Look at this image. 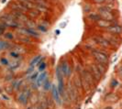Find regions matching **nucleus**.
<instances>
[{"label": "nucleus", "mask_w": 122, "mask_h": 109, "mask_svg": "<svg viewBox=\"0 0 122 109\" xmlns=\"http://www.w3.org/2000/svg\"><path fill=\"white\" fill-rule=\"evenodd\" d=\"M88 68H89L88 71L93 74V76L95 77V79H96L97 81H100L103 75H102V73L99 72V70L97 69V65H96L95 63H93V64H90V65L88 66Z\"/></svg>", "instance_id": "8"}, {"label": "nucleus", "mask_w": 122, "mask_h": 109, "mask_svg": "<svg viewBox=\"0 0 122 109\" xmlns=\"http://www.w3.org/2000/svg\"><path fill=\"white\" fill-rule=\"evenodd\" d=\"M8 65H9V67L12 69V70H14V69H17V68H18V66L20 65V63L18 62V61H14V62H9L8 63Z\"/></svg>", "instance_id": "26"}, {"label": "nucleus", "mask_w": 122, "mask_h": 109, "mask_svg": "<svg viewBox=\"0 0 122 109\" xmlns=\"http://www.w3.org/2000/svg\"><path fill=\"white\" fill-rule=\"evenodd\" d=\"M0 62H1L2 64H4V65H8V63H9L8 60H6V59H5V58L1 59V60H0Z\"/></svg>", "instance_id": "29"}, {"label": "nucleus", "mask_w": 122, "mask_h": 109, "mask_svg": "<svg viewBox=\"0 0 122 109\" xmlns=\"http://www.w3.org/2000/svg\"><path fill=\"white\" fill-rule=\"evenodd\" d=\"M93 38H94L95 41L97 42V44H98V45H100V46H102L104 48H109V47H111V44H110L108 40L106 37L97 35V36H94Z\"/></svg>", "instance_id": "7"}, {"label": "nucleus", "mask_w": 122, "mask_h": 109, "mask_svg": "<svg viewBox=\"0 0 122 109\" xmlns=\"http://www.w3.org/2000/svg\"><path fill=\"white\" fill-rule=\"evenodd\" d=\"M60 69L64 77H70V75L72 74V67L67 61L61 62V64L60 65Z\"/></svg>", "instance_id": "6"}, {"label": "nucleus", "mask_w": 122, "mask_h": 109, "mask_svg": "<svg viewBox=\"0 0 122 109\" xmlns=\"http://www.w3.org/2000/svg\"><path fill=\"white\" fill-rule=\"evenodd\" d=\"M116 23V21H109V20H106L103 18H100L98 21H97V25L99 28H104V29H107L111 25Z\"/></svg>", "instance_id": "14"}, {"label": "nucleus", "mask_w": 122, "mask_h": 109, "mask_svg": "<svg viewBox=\"0 0 122 109\" xmlns=\"http://www.w3.org/2000/svg\"><path fill=\"white\" fill-rule=\"evenodd\" d=\"M0 20L2 22V24L5 25L6 27H10V28H14V29H18L21 27L20 23L18 22V20L13 16L12 14H6V15H3Z\"/></svg>", "instance_id": "1"}, {"label": "nucleus", "mask_w": 122, "mask_h": 109, "mask_svg": "<svg viewBox=\"0 0 122 109\" xmlns=\"http://www.w3.org/2000/svg\"><path fill=\"white\" fill-rule=\"evenodd\" d=\"M5 30H6V26L5 25H0V35L3 34L5 32Z\"/></svg>", "instance_id": "30"}, {"label": "nucleus", "mask_w": 122, "mask_h": 109, "mask_svg": "<svg viewBox=\"0 0 122 109\" xmlns=\"http://www.w3.org/2000/svg\"><path fill=\"white\" fill-rule=\"evenodd\" d=\"M81 77H83V78L85 79L91 87H94L96 85V84H97V82L95 79V77L93 76V74L88 70H83L81 72Z\"/></svg>", "instance_id": "5"}, {"label": "nucleus", "mask_w": 122, "mask_h": 109, "mask_svg": "<svg viewBox=\"0 0 122 109\" xmlns=\"http://www.w3.org/2000/svg\"><path fill=\"white\" fill-rule=\"evenodd\" d=\"M96 62L97 63H95V64L97 65V69L99 70V72L102 73V75H105V73H107V67H106V65L100 63V62H97V61H96Z\"/></svg>", "instance_id": "17"}, {"label": "nucleus", "mask_w": 122, "mask_h": 109, "mask_svg": "<svg viewBox=\"0 0 122 109\" xmlns=\"http://www.w3.org/2000/svg\"><path fill=\"white\" fill-rule=\"evenodd\" d=\"M105 109H113V108H112V106H107Z\"/></svg>", "instance_id": "32"}, {"label": "nucleus", "mask_w": 122, "mask_h": 109, "mask_svg": "<svg viewBox=\"0 0 122 109\" xmlns=\"http://www.w3.org/2000/svg\"><path fill=\"white\" fill-rule=\"evenodd\" d=\"M117 74H118V76H119L120 78H122V64L118 65L117 70Z\"/></svg>", "instance_id": "27"}, {"label": "nucleus", "mask_w": 122, "mask_h": 109, "mask_svg": "<svg viewBox=\"0 0 122 109\" xmlns=\"http://www.w3.org/2000/svg\"><path fill=\"white\" fill-rule=\"evenodd\" d=\"M56 76H57V80H58V91H59V94L60 95H62L63 93L65 91V85H64V82H63V74L61 73V69H60V66H57L56 68Z\"/></svg>", "instance_id": "3"}, {"label": "nucleus", "mask_w": 122, "mask_h": 109, "mask_svg": "<svg viewBox=\"0 0 122 109\" xmlns=\"http://www.w3.org/2000/svg\"><path fill=\"white\" fill-rule=\"evenodd\" d=\"M30 96V89H26L24 91L22 92L18 97V102L22 104H26L29 101V98Z\"/></svg>", "instance_id": "9"}, {"label": "nucleus", "mask_w": 122, "mask_h": 109, "mask_svg": "<svg viewBox=\"0 0 122 109\" xmlns=\"http://www.w3.org/2000/svg\"><path fill=\"white\" fill-rule=\"evenodd\" d=\"M38 71H39V73H41V72H44L45 71V69H46V67H47V63L45 62V61H43V60L38 65Z\"/></svg>", "instance_id": "19"}, {"label": "nucleus", "mask_w": 122, "mask_h": 109, "mask_svg": "<svg viewBox=\"0 0 122 109\" xmlns=\"http://www.w3.org/2000/svg\"><path fill=\"white\" fill-rule=\"evenodd\" d=\"M88 18L93 20V21H98V20L101 18V17H100V15H99L98 13L90 12L88 14Z\"/></svg>", "instance_id": "16"}, {"label": "nucleus", "mask_w": 122, "mask_h": 109, "mask_svg": "<svg viewBox=\"0 0 122 109\" xmlns=\"http://www.w3.org/2000/svg\"><path fill=\"white\" fill-rule=\"evenodd\" d=\"M81 81H82V87H83V89L85 91H89L91 89V86L89 85V84L83 77H81Z\"/></svg>", "instance_id": "20"}, {"label": "nucleus", "mask_w": 122, "mask_h": 109, "mask_svg": "<svg viewBox=\"0 0 122 109\" xmlns=\"http://www.w3.org/2000/svg\"><path fill=\"white\" fill-rule=\"evenodd\" d=\"M47 78H48V73L45 72V71H44V72H41V73H39L38 77H37V79L35 80V84H36L38 87L41 86L43 84V82Z\"/></svg>", "instance_id": "13"}, {"label": "nucleus", "mask_w": 122, "mask_h": 109, "mask_svg": "<svg viewBox=\"0 0 122 109\" xmlns=\"http://www.w3.org/2000/svg\"><path fill=\"white\" fill-rule=\"evenodd\" d=\"M51 94H52V98H53V100H54L56 103L58 104H61V95H60V94H59V91H58V88H57V86L55 84H51Z\"/></svg>", "instance_id": "12"}, {"label": "nucleus", "mask_w": 122, "mask_h": 109, "mask_svg": "<svg viewBox=\"0 0 122 109\" xmlns=\"http://www.w3.org/2000/svg\"><path fill=\"white\" fill-rule=\"evenodd\" d=\"M118 84H119V83H118V81L116 78L111 79V81H110V87L111 88H116Z\"/></svg>", "instance_id": "25"}, {"label": "nucleus", "mask_w": 122, "mask_h": 109, "mask_svg": "<svg viewBox=\"0 0 122 109\" xmlns=\"http://www.w3.org/2000/svg\"><path fill=\"white\" fill-rule=\"evenodd\" d=\"M104 100L106 102H108V103H117L119 101V96L118 94L116 93H113V92H110L108 94H107L104 97Z\"/></svg>", "instance_id": "11"}, {"label": "nucleus", "mask_w": 122, "mask_h": 109, "mask_svg": "<svg viewBox=\"0 0 122 109\" xmlns=\"http://www.w3.org/2000/svg\"><path fill=\"white\" fill-rule=\"evenodd\" d=\"M73 84L77 89H83L82 87V81H81V77H75L73 80Z\"/></svg>", "instance_id": "18"}, {"label": "nucleus", "mask_w": 122, "mask_h": 109, "mask_svg": "<svg viewBox=\"0 0 122 109\" xmlns=\"http://www.w3.org/2000/svg\"><path fill=\"white\" fill-rule=\"evenodd\" d=\"M65 90L68 93L71 101L73 102V103H76L78 101V89L74 86V84H72L69 83L67 89H65Z\"/></svg>", "instance_id": "4"}, {"label": "nucleus", "mask_w": 122, "mask_h": 109, "mask_svg": "<svg viewBox=\"0 0 122 109\" xmlns=\"http://www.w3.org/2000/svg\"><path fill=\"white\" fill-rule=\"evenodd\" d=\"M96 4H102V3H104L106 0H93Z\"/></svg>", "instance_id": "31"}, {"label": "nucleus", "mask_w": 122, "mask_h": 109, "mask_svg": "<svg viewBox=\"0 0 122 109\" xmlns=\"http://www.w3.org/2000/svg\"><path fill=\"white\" fill-rule=\"evenodd\" d=\"M43 60V58H42V56L41 55H38V56H36L35 58H33V60L30 61V66H33V67H35L37 66L41 61Z\"/></svg>", "instance_id": "15"}, {"label": "nucleus", "mask_w": 122, "mask_h": 109, "mask_svg": "<svg viewBox=\"0 0 122 109\" xmlns=\"http://www.w3.org/2000/svg\"><path fill=\"white\" fill-rule=\"evenodd\" d=\"M12 45L10 43L6 42V41H3V40H0V50H4V49L9 48L11 47Z\"/></svg>", "instance_id": "23"}, {"label": "nucleus", "mask_w": 122, "mask_h": 109, "mask_svg": "<svg viewBox=\"0 0 122 109\" xmlns=\"http://www.w3.org/2000/svg\"><path fill=\"white\" fill-rule=\"evenodd\" d=\"M9 56L10 57H12L13 59H20V53H18V51H16V50H13V51H10L9 52Z\"/></svg>", "instance_id": "24"}, {"label": "nucleus", "mask_w": 122, "mask_h": 109, "mask_svg": "<svg viewBox=\"0 0 122 109\" xmlns=\"http://www.w3.org/2000/svg\"><path fill=\"white\" fill-rule=\"evenodd\" d=\"M91 54L96 61L100 62V63L104 64L106 66H107V64L109 62V56L106 51L99 50H97V49H93Z\"/></svg>", "instance_id": "2"}, {"label": "nucleus", "mask_w": 122, "mask_h": 109, "mask_svg": "<svg viewBox=\"0 0 122 109\" xmlns=\"http://www.w3.org/2000/svg\"><path fill=\"white\" fill-rule=\"evenodd\" d=\"M108 33L111 34H116V35H119L122 33V26L121 25H118L117 23H114L113 25H111L110 27H108L107 29H106Z\"/></svg>", "instance_id": "10"}, {"label": "nucleus", "mask_w": 122, "mask_h": 109, "mask_svg": "<svg viewBox=\"0 0 122 109\" xmlns=\"http://www.w3.org/2000/svg\"><path fill=\"white\" fill-rule=\"evenodd\" d=\"M39 73H39V71H34L33 73H31L30 74H29L28 78H29V80H30V81H32V82H34V81L37 79V77H38Z\"/></svg>", "instance_id": "22"}, {"label": "nucleus", "mask_w": 122, "mask_h": 109, "mask_svg": "<svg viewBox=\"0 0 122 109\" xmlns=\"http://www.w3.org/2000/svg\"><path fill=\"white\" fill-rule=\"evenodd\" d=\"M43 89L45 90V91H49L50 89H51V82H50V80L48 78L46 79L44 82H43Z\"/></svg>", "instance_id": "21"}, {"label": "nucleus", "mask_w": 122, "mask_h": 109, "mask_svg": "<svg viewBox=\"0 0 122 109\" xmlns=\"http://www.w3.org/2000/svg\"><path fill=\"white\" fill-rule=\"evenodd\" d=\"M6 39H8V40H13L14 39V36H13V34L11 32H8V33H6V35H5Z\"/></svg>", "instance_id": "28"}]
</instances>
